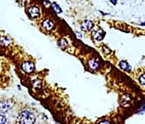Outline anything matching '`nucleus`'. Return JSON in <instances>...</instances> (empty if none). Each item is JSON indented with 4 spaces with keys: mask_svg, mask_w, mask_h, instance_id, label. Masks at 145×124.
I'll return each mask as SVG.
<instances>
[{
    "mask_svg": "<svg viewBox=\"0 0 145 124\" xmlns=\"http://www.w3.org/2000/svg\"><path fill=\"white\" fill-rule=\"evenodd\" d=\"M35 121L34 114L27 110L22 111L18 115V122L20 123L32 124Z\"/></svg>",
    "mask_w": 145,
    "mask_h": 124,
    "instance_id": "obj_1",
    "label": "nucleus"
},
{
    "mask_svg": "<svg viewBox=\"0 0 145 124\" xmlns=\"http://www.w3.org/2000/svg\"><path fill=\"white\" fill-rule=\"evenodd\" d=\"M34 64L31 62H25L22 64V69L28 73H30L34 71Z\"/></svg>",
    "mask_w": 145,
    "mask_h": 124,
    "instance_id": "obj_2",
    "label": "nucleus"
},
{
    "mask_svg": "<svg viewBox=\"0 0 145 124\" xmlns=\"http://www.w3.org/2000/svg\"><path fill=\"white\" fill-rule=\"evenodd\" d=\"M28 13L32 18H38L40 16V10L35 6H32L29 8Z\"/></svg>",
    "mask_w": 145,
    "mask_h": 124,
    "instance_id": "obj_3",
    "label": "nucleus"
},
{
    "mask_svg": "<svg viewBox=\"0 0 145 124\" xmlns=\"http://www.w3.org/2000/svg\"><path fill=\"white\" fill-rule=\"evenodd\" d=\"M93 37L94 39H96L97 41H101L105 37V32L102 29H97L93 32Z\"/></svg>",
    "mask_w": 145,
    "mask_h": 124,
    "instance_id": "obj_4",
    "label": "nucleus"
},
{
    "mask_svg": "<svg viewBox=\"0 0 145 124\" xmlns=\"http://www.w3.org/2000/svg\"><path fill=\"white\" fill-rule=\"evenodd\" d=\"M93 27V22L90 20H86L83 22L81 25V29L83 31H89Z\"/></svg>",
    "mask_w": 145,
    "mask_h": 124,
    "instance_id": "obj_5",
    "label": "nucleus"
},
{
    "mask_svg": "<svg viewBox=\"0 0 145 124\" xmlns=\"http://www.w3.org/2000/svg\"><path fill=\"white\" fill-rule=\"evenodd\" d=\"M11 108V104L8 102H2L0 103V112L2 113H4L5 112H7L10 110Z\"/></svg>",
    "mask_w": 145,
    "mask_h": 124,
    "instance_id": "obj_6",
    "label": "nucleus"
},
{
    "mask_svg": "<svg viewBox=\"0 0 145 124\" xmlns=\"http://www.w3.org/2000/svg\"><path fill=\"white\" fill-rule=\"evenodd\" d=\"M42 25H43V27H44L46 29H47V30H51L52 28L54 27V24H53V23H52L51 21L48 20V19L45 20V21L42 23Z\"/></svg>",
    "mask_w": 145,
    "mask_h": 124,
    "instance_id": "obj_7",
    "label": "nucleus"
},
{
    "mask_svg": "<svg viewBox=\"0 0 145 124\" xmlns=\"http://www.w3.org/2000/svg\"><path fill=\"white\" fill-rule=\"evenodd\" d=\"M119 66L121 69H123L124 71L129 72L130 71V66L128 64V62L127 61H121L119 62Z\"/></svg>",
    "mask_w": 145,
    "mask_h": 124,
    "instance_id": "obj_8",
    "label": "nucleus"
},
{
    "mask_svg": "<svg viewBox=\"0 0 145 124\" xmlns=\"http://www.w3.org/2000/svg\"><path fill=\"white\" fill-rule=\"evenodd\" d=\"M11 39L10 38H7V37H3L0 39V45L4 46H8L11 43Z\"/></svg>",
    "mask_w": 145,
    "mask_h": 124,
    "instance_id": "obj_9",
    "label": "nucleus"
},
{
    "mask_svg": "<svg viewBox=\"0 0 145 124\" xmlns=\"http://www.w3.org/2000/svg\"><path fill=\"white\" fill-rule=\"evenodd\" d=\"M99 62L96 59H92L89 62V67L93 70H96L99 68Z\"/></svg>",
    "mask_w": 145,
    "mask_h": 124,
    "instance_id": "obj_10",
    "label": "nucleus"
},
{
    "mask_svg": "<svg viewBox=\"0 0 145 124\" xmlns=\"http://www.w3.org/2000/svg\"><path fill=\"white\" fill-rule=\"evenodd\" d=\"M52 8L54 9V11H55L57 13H62V9L60 8V7L59 6V4H58L55 2L52 4Z\"/></svg>",
    "mask_w": 145,
    "mask_h": 124,
    "instance_id": "obj_11",
    "label": "nucleus"
},
{
    "mask_svg": "<svg viewBox=\"0 0 145 124\" xmlns=\"http://www.w3.org/2000/svg\"><path fill=\"white\" fill-rule=\"evenodd\" d=\"M6 122H7L6 117H4L3 115H1V114H0V124L5 123Z\"/></svg>",
    "mask_w": 145,
    "mask_h": 124,
    "instance_id": "obj_12",
    "label": "nucleus"
},
{
    "mask_svg": "<svg viewBox=\"0 0 145 124\" xmlns=\"http://www.w3.org/2000/svg\"><path fill=\"white\" fill-rule=\"evenodd\" d=\"M59 45L62 48H64L66 45V41L65 40H60V41L59 43Z\"/></svg>",
    "mask_w": 145,
    "mask_h": 124,
    "instance_id": "obj_13",
    "label": "nucleus"
},
{
    "mask_svg": "<svg viewBox=\"0 0 145 124\" xmlns=\"http://www.w3.org/2000/svg\"><path fill=\"white\" fill-rule=\"evenodd\" d=\"M139 81H140V83H141V84L144 85V74H143L142 76H141L139 77Z\"/></svg>",
    "mask_w": 145,
    "mask_h": 124,
    "instance_id": "obj_14",
    "label": "nucleus"
},
{
    "mask_svg": "<svg viewBox=\"0 0 145 124\" xmlns=\"http://www.w3.org/2000/svg\"><path fill=\"white\" fill-rule=\"evenodd\" d=\"M44 2L46 5H49V0H44Z\"/></svg>",
    "mask_w": 145,
    "mask_h": 124,
    "instance_id": "obj_15",
    "label": "nucleus"
},
{
    "mask_svg": "<svg viewBox=\"0 0 145 124\" xmlns=\"http://www.w3.org/2000/svg\"><path fill=\"white\" fill-rule=\"evenodd\" d=\"M110 1H111V2H112L114 4L116 3V2H117V0H110Z\"/></svg>",
    "mask_w": 145,
    "mask_h": 124,
    "instance_id": "obj_16",
    "label": "nucleus"
},
{
    "mask_svg": "<svg viewBox=\"0 0 145 124\" xmlns=\"http://www.w3.org/2000/svg\"><path fill=\"white\" fill-rule=\"evenodd\" d=\"M100 123H109V122L108 121H102Z\"/></svg>",
    "mask_w": 145,
    "mask_h": 124,
    "instance_id": "obj_17",
    "label": "nucleus"
}]
</instances>
